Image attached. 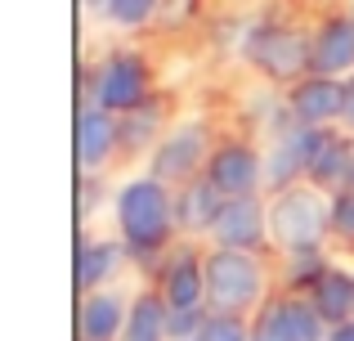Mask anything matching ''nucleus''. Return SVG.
Wrapping results in <instances>:
<instances>
[{
  "instance_id": "obj_1",
  "label": "nucleus",
  "mask_w": 354,
  "mask_h": 341,
  "mask_svg": "<svg viewBox=\"0 0 354 341\" xmlns=\"http://www.w3.org/2000/svg\"><path fill=\"white\" fill-rule=\"evenodd\" d=\"M113 216H117V238L139 261H153V256L171 252L175 234H180V225H175V189L148 171L117 189Z\"/></svg>"
},
{
  "instance_id": "obj_24",
  "label": "nucleus",
  "mask_w": 354,
  "mask_h": 341,
  "mask_svg": "<svg viewBox=\"0 0 354 341\" xmlns=\"http://www.w3.org/2000/svg\"><path fill=\"white\" fill-rule=\"evenodd\" d=\"M332 238H337L341 247H354V184L341 193H332V220H328Z\"/></svg>"
},
{
  "instance_id": "obj_30",
  "label": "nucleus",
  "mask_w": 354,
  "mask_h": 341,
  "mask_svg": "<svg viewBox=\"0 0 354 341\" xmlns=\"http://www.w3.org/2000/svg\"><path fill=\"white\" fill-rule=\"evenodd\" d=\"M256 341H260V337H256Z\"/></svg>"
},
{
  "instance_id": "obj_25",
  "label": "nucleus",
  "mask_w": 354,
  "mask_h": 341,
  "mask_svg": "<svg viewBox=\"0 0 354 341\" xmlns=\"http://www.w3.org/2000/svg\"><path fill=\"white\" fill-rule=\"evenodd\" d=\"M211 310H171L166 319V341H198L202 328H207Z\"/></svg>"
},
{
  "instance_id": "obj_28",
  "label": "nucleus",
  "mask_w": 354,
  "mask_h": 341,
  "mask_svg": "<svg viewBox=\"0 0 354 341\" xmlns=\"http://www.w3.org/2000/svg\"><path fill=\"white\" fill-rule=\"evenodd\" d=\"M81 9H86L90 18H104L108 14V0H81Z\"/></svg>"
},
{
  "instance_id": "obj_11",
  "label": "nucleus",
  "mask_w": 354,
  "mask_h": 341,
  "mask_svg": "<svg viewBox=\"0 0 354 341\" xmlns=\"http://www.w3.org/2000/svg\"><path fill=\"white\" fill-rule=\"evenodd\" d=\"M157 292L166 297L171 310H207V252H198L193 243L171 247Z\"/></svg>"
},
{
  "instance_id": "obj_16",
  "label": "nucleus",
  "mask_w": 354,
  "mask_h": 341,
  "mask_svg": "<svg viewBox=\"0 0 354 341\" xmlns=\"http://www.w3.org/2000/svg\"><path fill=\"white\" fill-rule=\"evenodd\" d=\"M225 202L229 198L207 180V175L180 184V189H175V225H180V234L184 238H207L211 225H216V216L225 211Z\"/></svg>"
},
{
  "instance_id": "obj_17",
  "label": "nucleus",
  "mask_w": 354,
  "mask_h": 341,
  "mask_svg": "<svg viewBox=\"0 0 354 341\" xmlns=\"http://www.w3.org/2000/svg\"><path fill=\"white\" fill-rule=\"evenodd\" d=\"M126 319H130V297H121L117 288L86 292L81 315H77V333L81 341H121L126 337Z\"/></svg>"
},
{
  "instance_id": "obj_29",
  "label": "nucleus",
  "mask_w": 354,
  "mask_h": 341,
  "mask_svg": "<svg viewBox=\"0 0 354 341\" xmlns=\"http://www.w3.org/2000/svg\"><path fill=\"white\" fill-rule=\"evenodd\" d=\"M350 9H354V0H350Z\"/></svg>"
},
{
  "instance_id": "obj_2",
  "label": "nucleus",
  "mask_w": 354,
  "mask_h": 341,
  "mask_svg": "<svg viewBox=\"0 0 354 341\" xmlns=\"http://www.w3.org/2000/svg\"><path fill=\"white\" fill-rule=\"evenodd\" d=\"M328 220H332V193H323L310 180L269 193V247L283 261L323 252V243L332 238Z\"/></svg>"
},
{
  "instance_id": "obj_3",
  "label": "nucleus",
  "mask_w": 354,
  "mask_h": 341,
  "mask_svg": "<svg viewBox=\"0 0 354 341\" xmlns=\"http://www.w3.org/2000/svg\"><path fill=\"white\" fill-rule=\"evenodd\" d=\"M269 292V265L265 252H229L207 247V310L211 315H242L256 319L265 310Z\"/></svg>"
},
{
  "instance_id": "obj_8",
  "label": "nucleus",
  "mask_w": 354,
  "mask_h": 341,
  "mask_svg": "<svg viewBox=\"0 0 354 341\" xmlns=\"http://www.w3.org/2000/svg\"><path fill=\"white\" fill-rule=\"evenodd\" d=\"M260 341H328V324L305 292H278L256 315Z\"/></svg>"
},
{
  "instance_id": "obj_23",
  "label": "nucleus",
  "mask_w": 354,
  "mask_h": 341,
  "mask_svg": "<svg viewBox=\"0 0 354 341\" xmlns=\"http://www.w3.org/2000/svg\"><path fill=\"white\" fill-rule=\"evenodd\" d=\"M198 341H256V319H242V315H211Z\"/></svg>"
},
{
  "instance_id": "obj_9",
  "label": "nucleus",
  "mask_w": 354,
  "mask_h": 341,
  "mask_svg": "<svg viewBox=\"0 0 354 341\" xmlns=\"http://www.w3.org/2000/svg\"><path fill=\"white\" fill-rule=\"evenodd\" d=\"M314 144H319V131L301 122H287L283 131H274L265 149V193L278 189H292L310 175V158H314Z\"/></svg>"
},
{
  "instance_id": "obj_19",
  "label": "nucleus",
  "mask_w": 354,
  "mask_h": 341,
  "mask_svg": "<svg viewBox=\"0 0 354 341\" xmlns=\"http://www.w3.org/2000/svg\"><path fill=\"white\" fill-rule=\"evenodd\" d=\"M126 243L121 238H86L81 243V256H77V283H81V297L86 292H104L113 288V279L126 265Z\"/></svg>"
},
{
  "instance_id": "obj_20",
  "label": "nucleus",
  "mask_w": 354,
  "mask_h": 341,
  "mask_svg": "<svg viewBox=\"0 0 354 341\" xmlns=\"http://www.w3.org/2000/svg\"><path fill=\"white\" fill-rule=\"evenodd\" d=\"M166 319L171 306L157 288H144L130 297V319H126V337L121 341H166Z\"/></svg>"
},
{
  "instance_id": "obj_14",
  "label": "nucleus",
  "mask_w": 354,
  "mask_h": 341,
  "mask_svg": "<svg viewBox=\"0 0 354 341\" xmlns=\"http://www.w3.org/2000/svg\"><path fill=\"white\" fill-rule=\"evenodd\" d=\"M314 72L319 77H354V9H337L314 32Z\"/></svg>"
},
{
  "instance_id": "obj_10",
  "label": "nucleus",
  "mask_w": 354,
  "mask_h": 341,
  "mask_svg": "<svg viewBox=\"0 0 354 341\" xmlns=\"http://www.w3.org/2000/svg\"><path fill=\"white\" fill-rule=\"evenodd\" d=\"M207 180L216 184L225 198H242V193H265V153L247 140H225L216 144L207 162Z\"/></svg>"
},
{
  "instance_id": "obj_22",
  "label": "nucleus",
  "mask_w": 354,
  "mask_h": 341,
  "mask_svg": "<svg viewBox=\"0 0 354 341\" xmlns=\"http://www.w3.org/2000/svg\"><path fill=\"white\" fill-rule=\"evenodd\" d=\"M157 9H162V0H108L104 23L117 27V32H139L157 18Z\"/></svg>"
},
{
  "instance_id": "obj_12",
  "label": "nucleus",
  "mask_w": 354,
  "mask_h": 341,
  "mask_svg": "<svg viewBox=\"0 0 354 341\" xmlns=\"http://www.w3.org/2000/svg\"><path fill=\"white\" fill-rule=\"evenodd\" d=\"M287 113H292V122L314 126V131L341 126V117H346V81L310 72L305 81H296L287 90Z\"/></svg>"
},
{
  "instance_id": "obj_4",
  "label": "nucleus",
  "mask_w": 354,
  "mask_h": 341,
  "mask_svg": "<svg viewBox=\"0 0 354 341\" xmlns=\"http://www.w3.org/2000/svg\"><path fill=\"white\" fill-rule=\"evenodd\" d=\"M86 99L108 113L126 117L135 108H144L153 99V68L139 50H113L95 63L90 72V86H86Z\"/></svg>"
},
{
  "instance_id": "obj_27",
  "label": "nucleus",
  "mask_w": 354,
  "mask_h": 341,
  "mask_svg": "<svg viewBox=\"0 0 354 341\" xmlns=\"http://www.w3.org/2000/svg\"><path fill=\"white\" fill-rule=\"evenodd\" d=\"M328 341H354V319H346V324L328 328Z\"/></svg>"
},
{
  "instance_id": "obj_18",
  "label": "nucleus",
  "mask_w": 354,
  "mask_h": 341,
  "mask_svg": "<svg viewBox=\"0 0 354 341\" xmlns=\"http://www.w3.org/2000/svg\"><path fill=\"white\" fill-rule=\"evenodd\" d=\"M305 297L314 301V310L323 315V324L337 328L346 324V319H354V270L350 265H323V274L305 288Z\"/></svg>"
},
{
  "instance_id": "obj_6",
  "label": "nucleus",
  "mask_w": 354,
  "mask_h": 341,
  "mask_svg": "<svg viewBox=\"0 0 354 341\" xmlns=\"http://www.w3.org/2000/svg\"><path fill=\"white\" fill-rule=\"evenodd\" d=\"M211 153H216V144H211L207 122H202V117L175 122L171 131L157 140V149L148 153V175H157L162 184L180 189V184H189V180H198V175H207Z\"/></svg>"
},
{
  "instance_id": "obj_7",
  "label": "nucleus",
  "mask_w": 354,
  "mask_h": 341,
  "mask_svg": "<svg viewBox=\"0 0 354 341\" xmlns=\"http://www.w3.org/2000/svg\"><path fill=\"white\" fill-rule=\"evenodd\" d=\"M207 243L229 247V252H265L269 247V198L265 193L229 198L225 211L216 216V225H211Z\"/></svg>"
},
{
  "instance_id": "obj_13",
  "label": "nucleus",
  "mask_w": 354,
  "mask_h": 341,
  "mask_svg": "<svg viewBox=\"0 0 354 341\" xmlns=\"http://www.w3.org/2000/svg\"><path fill=\"white\" fill-rule=\"evenodd\" d=\"M121 153V117L81 99L77 108V162L81 175H99Z\"/></svg>"
},
{
  "instance_id": "obj_15",
  "label": "nucleus",
  "mask_w": 354,
  "mask_h": 341,
  "mask_svg": "<svg viewBox=\"0 0 354 341\" xmlns=\"http://www.w3.org/2000/svg\"><path fill=\"white\" fill-rule=\"evenodd\" d=\"M310 184H319L323 193H341L354 184V135L350 131H319V144H314V158H310Z\"/></svg>"
},
{
  "instance_id": "obj_5",
  "label": "nucleus",
  "mask_w": 354,
  "mask_h": 341,
  "mask_svg": "<svg viewBox=\"0 0 354 341\" xmlns=\"http://www.w3.org/2000/svg\"><path fill=\"white\" fill-rule=\"evenodd\" d=\"M247 63L278 86H296L314 72V36L301 32V27L260 23L247 36Z\"/></svg>"
},
{
  "instance_id": "obj_21",
  "label": "nucleus",
  "mask_w": 354,
  "mask_h": 341,
  "mask_svg": "<svg viewBox=\"0 0 354 341\" xmlns=\"http://www.w3.org/2000/svg\"><path fill=\"white\" fill-rule=\"evenodd\" d=\"M166 131H171V126H166V117H162V104L148 99L144 108H135V113L121 117V149L126 153H144V149L153 153Z\"/></svg>"
},
{
  "instance_id": "obj_26",
  "label": "nucleus",
  "mask_w": 354,
  "mask_h": 341,
  "mask_svg": "<svg viewBox=\"0 0 354 341\" xmlns=\"http://www.w3.org/2000/svg\"><path fill=\"white\" fill-rule=\"evenodd\" d=\"M341 131L354 135V77H346V117H341Z\"/></svg>"
}]
</instances>
